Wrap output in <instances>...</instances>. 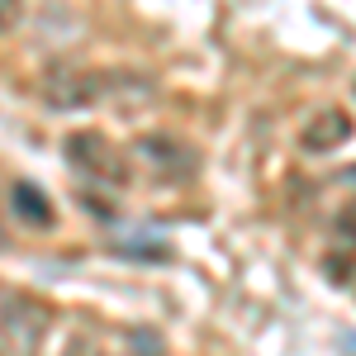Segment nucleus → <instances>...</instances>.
Segmentation results:
<instances>
[{"instance_id":"obj_1","label":"nucleus","mask_w":356,"mask_h":356,"mask_svg":"<svg viewBox=\"0 0 356 356\" xmlns=\"http://www.w3.org/2000/svg\"><path fill=\"white\" fill-rule=\"evenodd\" d=\"M67 162L81 171L86 181H100V186H129V162H124V152L114 147L105 134H95V129H76V134L67 138Z\"/></svg>"},{"instance_id":"obj_2","label":"nucleus","mask_w":356,"mask_h":356,"mask_svg":"<svg viewBox=\"0 0 356 356\" xmlns=\"http://www.w3.org/2000/svg\"><path fill=\"white\" fill-rule=\"evenodd\" d=\"M48 328V309L24 295H0V356H33Z\"/></svg>"},{"instance_id":"obj_3","label":"nucleus","mask_w":356,"mask_h":356,"mask_svg":"<svg viewBox=\"0 0 356 356\" xmlns=\"http://www.w3.org/2000/svg\"><path fill=\"white\" fill-rule=\"evenodd\" d=\"M119 90H129V76H119V72H76V76H53L43 95L57 110H81V105H95Z\"/></svg>"},{"instance_id":"obj_4","label":"nucleus","mask_w":356,"mask_h":356,"mask_svg":"<svg viewBox=\"0 0 356 356\" xmlns=\"http://www.w3.org/2000/svg\"><path fill=\"white\" fill-rule=\"evenodd\" d=\"M138 157L152 166V171L171 176V181L195 176V166H200V152H195L191 143H181L176 134H147V138H138Z\"/></svg>"},{"instance_id":"obj_5","label":"nucleus","mask_w":356,"mask_h":356,"mask_svg":"<svg viewBox=\"0 0 356 356\" xmlns=\"http://www.w3.org/2000/svg\"><path fill=\"white\" fill-rule=\"evenodd\" d=\"M10 209L19 214L24 223H33V228H53V204H48V195L38 191L33 181H15L10 186Z\"/></svg>"},{"instance_id":"obj_6","label":"nucleus","mask_w":356,"mask_h":356,"mask_svg":"<svg viewBox=\"0 0 356 356\" xmlns=\"http://www.w3.org/2000/svg\"><path fill=\"white\" fill-rule=\"evenodd\" d=\"M352 134V119L347 114H323V119H314L309 129H304V147H314V152H328V147H337L342 138Z\"/></svg>"},{"instance_id":"obj_7","label":"nucleus","mask_w":356,"mask_h":356,"mask_svg":"<svg viewBox=\"0 0 356 356\" xmlns=\"http://www.w3.org/2000/svg\"><path fill=\"white\" fill-rule=\"evenodd\" d=\"M337 228H342L347 238H356V200L347 204V209H342V214H337Z\"/></svg>"},{"instance_id":"obj_8","label":"nucleus","mask_w":356,"mask_h":356,"mask_svg":"<svg viewBox=\"0 0 356 356\" xmlns=\"http://www.w3.org/2000/svg\"><path fill=\"white\" fill-rule=\"evenodd\" d=\"M5 243H10V238H5V223H0V247H5Z\"/></svg>"}]
</instances>
